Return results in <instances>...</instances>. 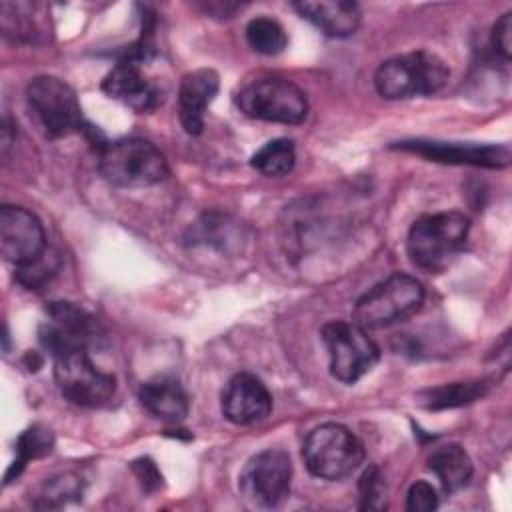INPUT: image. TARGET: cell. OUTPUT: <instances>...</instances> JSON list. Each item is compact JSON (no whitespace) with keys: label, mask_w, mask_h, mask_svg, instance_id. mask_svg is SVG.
<instances>
[{"label":"cell","mask_w":512,"mask_h":512,"mask_svg":"<svg viewBox=\"0 0 512 512\" xmlns=\"http://www.w3.org/2000/svg\"><path fill=\"white\" fill-rule=\"evenodd\" d=\"M48 322L40 328V344L52 354H64L68 350H88L102 340V328L98 320L84 308L72 302H50L46 306Z\"/></svg>","instance_id":"8fae6325"},{"label":"cell","mask_w":512,"mask_h":512,"mask_svg":"<svg viewBox=\"0 0 512 512\" xmlns=\"http://www.w3.org/2000/svg\"><path fill=\"white\" fill-rule=\"evenodd\" d=\"M56 266H58L56 256H52V254L46 250L40 258L28 262V264H24V266H18V268H16V280H18L22 286H26V288L36 290V288L44 286V284L54 276Z\"/></svg>","instance_id":"4316f807"},{"label":"cell","mask_w":512,"mask_h":512,"mask_svg":"<svg viewBox=\"0 0 512 512\" xmlns=\"http://www.w3.org/2000/svg\"><path fill=\"white\" fill-rule=\"evenodd\" d=\"M46 236L40 220L22 206L0 208V252L16 268L46 252Z\"/></svg>","instance_id":"7c38bea8"},{"label":"cell","mask_w":512,"mask_h":512,"mask_svg":"<svg viewBox=\"0 0 512 512\" xmlns=\"http://www.w3.org/2000/svg\"><path fill=\"white\" fill-rule=\"evenodd\" d=\"M488 392L486 380H470V382H452L436 388H428L420 392V404L428 410H444L470 404L482 398Z\"/></svg>","instance_id":"44dd1931"},{"label":"cell","mask_w":512,"mask_h":512,"mask_svg":"<svg viewBox=\"0 0 512 512\" xmlns=\"http://www.w3.org/2000/svg\"><path fill=\"white\" fill-rule=\"evenodd\" d=\"M272 410L268 388L252 374H236L228 380L222 392V414L238 426L262 422Z\"/></svg>","instance_id":"4fadbf2b"},{"label":"cell","mask_w":512,"mask_h":512,"mask_svg":"<svg viewBox=\"0 0 512 512\" xmlns=\"http://www.w3.org/2000/svg\"><path fill=\"white\" fill-rule=\"evenodd\" d=\"M294 162H296L294 142L288 138H274V140L266 142L250 158L252 168L270 178L286 176L288 172H292Z\"/></svg>","instance_id":"603a6c76"},{"label":"cell","mask_w":512,"mask_h":512,"mask_svg":"<svg viewBox=\"0 0 512 512\" xmlns=\"http://www.w3.org/2000/svg\"><path fill=\"white\" fill-rule=\"evenodd\" d=\"M82 490H84L82 478L72 472H64V474L48 478L42 484L34 506L36 508H60V506H66L68 502L80 500Z\"/></svg>","instance_id":"d4e9b609"},{"label":"cell","mask_w":512,"mask_h":512,"mask_svg":"<svg viewBox=\"0 0 512 512\" xmlns=\"http://www.w3.org/2000/svg\"><path fill=\"white\" fill-rule=\"evenodd\" d=\"M424 304L422 284L408 274H392L354 304L352 322L364 330H380L414 316Z\"/></svg>","instance_id":"277c9868"},{"label":"cell","mask_w":512,"mask_h":512,"mask_svg":"<svg viewBox=\"0 0 512 512\" xmlns=\"http://www.w3.org/2000/svg\"><path fill=\"white\" fill-rule=\"evenodd\" d=\"M132 472L136 474L144 492H156L162 486V474L150 458H138L132 462Z\"/></svg>","instance_id":"f546056e"},{"label":"cell","mask_w":512,"mask_h":512,"mask_svg":"<svg viewBox=\"0 0 512 512\" xmlns=\"http://www.w3.org/2000/svg\"><path fill=\"white\" fill-rule=\"evenodd\" d=\"M52 446H54V438L48 428L34 424L28 430H24L16 442V458L6 472L4 484H10L12 480H16L30 460L46 456L52 450Z\"/></svg>","instance_id":"7402d4cb"},{"label":"cell","mask_w":512,"mask_h":512,"mask_svg":"<svg viewBox=\"0 0 512 512\" xmlns=\"http://www.w3.org/2000/svg\"><path fill=\"white\" fill-rule=\"evenodd\" d=\"M402 150L416 152L436 162L448 164H472L486 168H502L510 162V150L506 146H478V144H456V142H402Z\"/></svg>","instance_id":"9a60e30c"},{"label":"cell","mask_w":512,"mask_h":512,"mask_svg":"<svg viewBox=\"0 0 512 512\" xmlns=\"http://www.w3.org/2000/svg\"><path fill=\"white\" fill-rule=\"evenodd\" d=\"M100 174L120 188H144L168 178L164 154L144 138H122L108 142L98 154Z\"/></svg>","instance_id":"3957f363"},{"label":"cell","mask_w":512,"mask_h":512,"mask_svg":"<svg viewBox=\"0 0 512 512\" xmlns=\"http://www.w3.org/2000/svg\"><path fill=\"white\" fill-rule=\"evenodd\" d=\"M242 230L236 220L220 212H206L200 216L186 234V242L192 246H212L218 250H230L240 244Z\"/></svg>","instance_id":"d6986e66"},{"label":"cell","mask_w":512,"mask_h":512,"mask_svg":"<svg viewBox=\"0 0 512 512\" xmlns=\"http://www.w3.org/2000/svg\"><path fill=\"white\" fill-rule=\"evenodd\" d=\"M302 458L310 474L322 480H344L354 474L362 460V442L342 424L314 428L302 446Z\"/></svg>","instance_id":"5b68a950"},{"label":"cell","mask_w":512,"mask_h":512,"mask_svg":"<svg viewBox=\"0 0 512 512\" xmlns=\"http://www.w3.org/2000/svg\"><path fill=\"white\" fill-rule=\"evenodd\" d=\"M322 340L330 356V372L344 384L358 382L380 358L378 346L356 322L332 320L324 324Z\"/></svg>","instance_id":"ba28073f"},{"label":"cell","mask_w":512,"mask_h":512,"mask_svg":"<svg viewBox=\"0 0 512 512\" xmlns=\"http://www.w3.org/2000/svg\"><path fill=\"white\" fill-rule=\"evenodd\" d=\"M292 6L302 18L330 38L352 36L362 20L360 6L350 0H304L294 2Z\"/></svg>","instance_id":"e0dca14e"},{"label":"cell","mask_w":512,"mask_h":512,"mask_svg":"<svg viewBox=\"0 0 512 512\" xmlns=\"http://www.w3.org/2000/svg\"><path fill=\"white\" fill-rule=\"evenodd\" d=\"M292 462L284 450L268 448L252 456L238 478L242 496L260 508L278 506L290 492Z\"/></svg>","instance_id":"30bf717a"},{"label":"cell","mask_w":512,"mask_h":512,"mask_svg":"<svg viewBox=\"0 0 512 512\" xmlns=\"http://www.w3.org/2000/svg\"><path fill=\"white\" fill-rule=\"evenodd\" d=\"M102 90L136 112H150L160 104L158 88L148 82L138 62L122 58L102 80Z\"/></svg>","instance_id":"5bb4252c"},{"label":"cell","mask_w":512,"mask_h":512,"mask_svg":"<svg viewBox=\"0 0 512 512\" xmlns=\"http://www.w3.org/2000/svg\"><path fill=\"white\" fill-rule=\"evenodd\" d=\"M492 48L504 58L510 60L512 56V12H506L498 18L492 28Z\"/></svg>","instance_id":"f1b7e54d"},{"label":"cell","mask_w":512,"mask_h":512,"mask_svg":"<svg viewBox=\"0 0 512 512\" xmlns=\"http://www.w3.org/2000/svg\"><path fill=\"white\" fill-rule=\"evenodd\" d=\"M26 102L48 138H62L84 130L76 92L56 76H36L26 86Z\"/></svg>","instance_id":"52a82bcc"},{"label":"cell","mask_w":512,"mask_h":512,"mask_svg":"<svg viewBox=\"0 0 512 512\" xmlns=\"http://www.w3.org/2000/svg\"><path fill=\"white\" fill-rule=\"evenodd\" d=\"M438 506V496L434 486L424 480H416L406 496V510L410 512H430Z\"/></svg>","instance_id":"83f0119b"},{"label":"cell","mask_w":512,"mask_h":512,"mask_svg":"<svg viewBox=\"0 0 512 512\" xmlns=\"http://www.w3.org/2000/svg\"><path fill=\"white\" fill-rule=\"evenodd\" d=\"M450 78L448 64L434 52L414 50L382 62L374 86L386 100H406L438 92Z\"/></svg>","instance_id":"7a4b0ae2"},{"label":"cell","mask_w":512,"mask_h":512,"mask_svg":"<svg viewBox=\"0 0 512 512\" xmlns=\"http://www.w3.org/2000/svg\"><path fill=\"white\" fill-rule=\"evenodd\" d=\"M428 468L440 480L444 492H456L468 484L474 466L466 450L458 444H444L428 456Z\"/></svg>","instance_id":"ffe728a7"},{"label":"cell","mask_w":512,"mask_h":512,"mask_svg":"<svg viewBox=\"0 0 512 512\" xmlns=\"http://www.w3.org/2000/svg\"><path fill=\"white\" fill-rule=\"evenodd\" d=\"M54 360V380L68 402L84 408H98L114 396L116 378L98 370L86 350H68L54 356Z\"/></svg>","instance_id":"9c48e42d"},{"label":"cell","mask_w":512,"mask_h":512,"mask_svg":"<svg viewBox=\"0 0 512 512\" xmlns=\"http://www.w3.org/2000/svg\"><path fill=\"white\" fill-rule=\"evenodd\" d=\"M238 108L256 120L278 124H300L308 116V100L302 88L286 78H258L236 94Z\"/></svg>","instance_id":"8992f818"},{"label":"cell","mask_w":512,"mask_h":512,"mask_svg":"<svg viewBox=\"0 0 512 512\" xmlns=\"http://www.w3.org/2000/svg\"><path fill=\"white\" fill-rule=\"evenodd\" d=\"M246 40L254 52L264 56H276L288 44L284 28L276 20L266 16H258L248 22Z\"/></svg>","instance_id":"cb8c5ba5"},{"label":"cell","mask_w":512,"mask_h":512,"mask_svg":"<svg viewBox=\"0 0 512 512\" xmlns=\"http://www.w3.org/2000/svg\"><path fill=\"white\" fill-rule=\"evenodd\" d=\"M470 222L462 212L448 210L418 218L406 240L412 264L426 272H442L464 250Z\"/></svg>","instance_id":"6da1fadb"},{"label":"cell","mask_w":512,"mask_h":512,"mask_svg":"<svg viewBox=\"0 0 512 512\" xmlns=\"http://www.w3.org/2000/svg\"><path fill=\"white\" fill-rule=\"evenodd\" d=\"M218 74L210 68H198L188 72L178 90V114L184 130L198 136L204 128V114L218 94Z\"/></svg>","instance_id":"2e32d148"},{"label":"cell","mask_w":512,"mask_h":512,"mask_svg":"<svg viewBox=\"0 0 512 512\" xmlns=\"http://www.w3.org/2000/svg\"><path fill=\"white\" fill-rule=\"evenodd\" d=\"M138 400L152 416L178 422L188 414V394L182 384L170 376H156L140 386Z\"/></svg>","instance_id":"ac0fdd59"},{"label":"cell","mask_w":512,"mask_h":512,"mask_svg":"<svg viewBox=\"0 0 512 512\" xmlns=\"http://www.w3.org/2000/svg\"><path fill=\"white\" fill-rule=\"evenodd\" d=\"M360 508L382 510L386 508V482L378 466H370L360 476Z\"/></svg>","instance_id":"484cf974"}]
</instances>
